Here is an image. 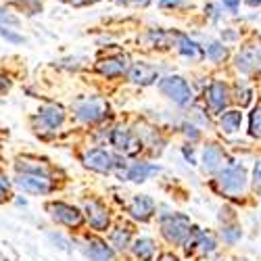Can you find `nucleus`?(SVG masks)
<instances>
[{"instance_id":"obj_1","label":"nucleus","mask_w":261,"mask_h":261,"mask_svg":"<svg viewBox=\"0 0 261 261\" xmlns=\"http://www.w3.org/2000/svg\"><path fill=\"white\" fill-rule=\"evenodd\" d=\"M190 228H192L190 217H186L182 213H171V215H165L161 220V234L171 245H184Z\"/></svg>"},{"instance_id":"obj_2","label":"nucleus","mask_w":261,"mask_h":261,"mask_svg":"<svg viewBox=\"0 0 261 261\" xmlns=\"http://www.w3.org/2000/svg\"><path fill=\"white\" fill-rule=\"evenodd\" d=\"M65 121V111H63V107L59 105H46V107H42L38 115L34 117V129H36V134H42V136H48L53 134L55 129Z\"/></svg>"},{"instance_id":"obj_3","label":"nucleus","mask_w":261,"mask_h":261,"mask_svg":"<svg viewBox=\"0 0 261 261\" xmlns=\"http://www.w3.org/2000/svg\"><path fill=\"white\" fill-rule=\"evenodd\" d=\"M161 92L173 100L176 105H188L192 100V90L190 86L186 84V80H182L180 75H169V77H163L161 84H159Z\"/></svg>"},{"instance_id":"obj_4","label":"nucleus","mask_w":261,"mask_h":261,"mask_svg":"<svg viewBox=\"0 0 261 261\" xmlns=\"http://www.w3.org/2000/svg\"><path fill=\"white\" fill-rule=\"evenodd\" d=\"M15 184L30 194H48L53 192L55 184L46 173H34V171H23L15 178Z\"/></svg>"},{"instance_id":"obj_5","label":"nucleus","mask_w":261,"mask_h":261,"mask_svg":"<svg viewBox=\"0 0 261 261\" xmlns=\"http://www.w3.org/2000/svg\"><path fill=\"white\" fill-rule=\"evenodd\" d=\"M46 211L50 213V217L55 222L67 226V228H80L84 222V215L80 213V209H75L73 205H67V203H61V201L48 203Z\"/></svg>"},{"instance_id":"obj_6","label":"nucleus","mask_w":261,"mask_h":261,"mask_svg":"<svg viewBox=\"0 0 261 261\" xmlns=\"http://www.w3.org/2000/svg\"><path fill=\"white\" fill-rule=\"evenodd\" d=\"M75 113H77V119H80V121L96 123V121H100L102 117H107V113H109V102H107L105 98H100V96H94V98H88V100H84L82 105H77Z\"/></svg>"},{"instance_id":"obj_7","label":"nucleus","mask_w":261,"mask_h":261,"mask_svg":"<svg viewBox=\"0 0 261 261\" xmlns=\"http://www.w3.org/2000/svg\"><path fill=\"white\" fill-rule=\"evenodd\" d=\"M184 245H186V253H188V255H194V253L209 255V253H213V249H215V238H213V234H209V232H205V230L190 228Z\"/></svg>"},{"instance_id":"obj_8","label":"nucleus","mask_w":261,"mask_h":261,"mask_svg":"<svg viewBox=\"0 0 261 261\" xmlns=\"http://www.w3.org/2000/svg\"><path fill=\"white\" fill-rule=\"evenodd\" d=\"M217 182H220L224 192L238 194V192H243L245 186H247V171H245L243 165H232V167H228V169H224L220 173Z\"/></svg>"},{"instance_id":"obj_9","label":"nucleus","mask_w":261,"mask_h":261,"mask_svg":"<svg viewBox=\"0 0 261 261\" xmlns=\"http://www.w3.org/2000/svg\"><path fill=\"white\" fill-rule=\"evenodd\" d=\"M111 144L125 155H138L142 148V140L138 136H134L132 129H127L123 125H117L111 132Z\"/></svg>"},{"instance_id":"obj_10","label":"nucleus","mask_w":261,"mask_h":261,"mask_svg":"<svg viewBox=\"0 0 261 261\" xmlns=\"http://www.w3.org/2000/svg\"><path fill=\"white\" fill-rule=\"evenodd\" d=\"M82 163L92 169V171H98V173H109L113 167H115V159L111 153H107L105 148H90L86 150L84 157H82Z\"/></svg>"},{"instance_id":"obj_11","label":"nucleus","mask_w":261,"mask_h":261,"mask_svg":"<svg viewBox=\"0 0 261 261\" xmlns=\"http://www.w3.org/2000/svg\"><path fill=\"white\" fill-rule=\"evenodd\" d=\"M205 98H207V105L213 113H220L224 111V107L230 102V92H228V86L224 82H213L207 92H205Z\"/></svg>"},{"instance_id":"obj_12","label":"nucleus","mask_w":261,"mask_h":261,"mask_svg":"<svg viewBox=\"0 0 261 261\" xmlns=\"http://www.w3.org/2000/svg\"><path fill=\"white\" fill-rule=\"evenodd\" d=\"M127 57L125 55H119V57H107V59H100L96 63V71L102 75V77H119L123 73H127Z\"/></svg>"},{"instance_id":"obj_13","label":"nucleus","mask_w":261,"mask_h":261,"mask_svg":"<svg viewBox=\"0 0 261 261\" xmlns=\"http://www.w3.org/2000/svg\"><path fill=\"white\" fill-rule=\"evenodd\" d=\"M84 251L90 257V261H115V251L111 247H107L105 241L96 236H88L84 241Z\"/></svg>"},{"instance_id":"obj_14","label":"nucleus","mask_w":261,"mask_h":261,"mask_svg":"<svg viewBox=\"0 0 261 261\" xmlns=\"http://www.w3.org/2000/svg\"><path fill=\"white\" fill-rule=\"evenodd\" d=\"M84 209H86V217H88V222H90V226L94 228V230H107L109 228V211L105 209V205L102 203H98V201H86V205H84Z\"/></svg>"},{"instance_id":"obj_15","label":"nucleus","mask_w":261,"mask_h":261,"mask_svg":"<svg viewBox=\"0 0 261 261\" xmlns=\"http://www.w3.org/2000/svg\"><path fill=\"white\" fill-rule=\"evenodd\" d=\"M129 213H132V217L138 222H148L155 213V201L146 197V194H138V197H134L132 203H129Z\"/></svg>"},{"instance_id":"obj_16","label":"nucleus","mask_w":261,"mask_h":261,"mask_svg":"<svg viewBox=\"0 0 261 261\" xmlns=\"http://www.w3.org/2000/svg\"><path fill=\"white\" fill-rule=\"evenodd\" d=\"M236 67L241 71H259L261 69V48L257 46H247L236 57Z\"/></svg>"},{"instance_id":"obj_17","label":"nucleus","mask_w":261,"mask_h":261,"mask_svg":"<svg viewBox=\"0 0 261 261\" xmlns=\"http://www.w3.org/2000/svg\"><path fill=\"white\" fill-rule=\"evenodd\" d=\"M127 77L132 84L148 86L159 77V73H157L155 67H150V65H146V63H134L132 67H127Z\"/></svg>"},{"instance_id":"obj_18","label":"nucleus","mask_w":261,"mask_h":261,"mask_svg":"<svg viewBox=\"0 0 261 261\" xmlns=\"http://www.w3.org/2000/svg\"><path fill=\"white\" fill-rule=\"evenodd\" d=\"M226 161V155H224V150L217 146V144H209L205 150H203V169L209 171V173H215V171H220L222 165Z\"/></svg>"},{"instance_id":"obj_19","label":"nucleus","mask_w":261,"mask_h":261,"mask_svg":"<svg viewBox=\"0 0 261 261\" xmlns=\"http://www.w3.org/2000/svg\"><path fill=\"white\" fill-rule=\"evenodd\" d=\"M176 40H178V48H180V53H182L186 59H190V61H201V59L205 57L203 48L197 44V42H192L188 36H184V34H176Z\"/></svg>"},{"instance_id":"obj_20","label":"nucleus","mask_w":261,"mask_h":261,"mask_svg":"<svg viewBox=\"0 0 261 261\" xmlns=\"http://www.w3.org/2000/svg\"><path fill=\"white\" fill-rule=\"evenodd\" d=\"M155 171H159V167L157 165H146V163H134L132 167L127 169V173H125V178L127 180H132V182H144L150 173H155Z\"/></svg>"},{"instance_id":"obj_21","label":"nucleus","mask_w":261,"mask_h":261,"mask_svg":"<svg viewBox=\"0 0 261 261\" xmlns=\"http://www.w3.org/2000/svg\"><path fill=\"white\" fill-rule=\"evenodd\" d=\"M241 123H243V113L241 111H226L220 119V125L226 134H236L241 129Z\"/></svg>"},{"instance_id":"obj_22","label":"nucleus","mask_w":261,"mask_h":261,"mask_svg":"<svg viewBox=\"0 0 261 261\" xmlns=\"http://www.w3.org/2000/svg\"><path fill=\"white\" fill-rule=\"evenodd\" d=\"M132 251L140 261H150L153 255H155V243L150 241V238H146V236L138 238V241L134 243V247H132Z\"/></svg>"},{"instance_id":"obj_23","label":"nucleus","mask_w":261,"mask_h":261,"mask_svg":"<svg viewBox=\"0 0 261 261\" xmlns=\"http://www.w3.org/2000/svg\"><path fill=\"white\" fill-rule=\"evenodd\" d=\"M129 238H132V228L129 226H119L111 232V245L117 251H123L129 247Z\"/></svg>"},{"instance_id":"obj_24","label":"nucleus","mask_w":261,"mask_h":261,"mask_svg":"<svg viewBox=\"0 0 261 261\" xmlns=\"http://www.w3.org/2000/svg\"><path fill=\"white\" fill-rule=\"evenodd\" d=\"M249 134L261 140V105H257L249 115Z\"/></svg>"},{"instance_id":"obj_25","label":"nucleus","mask_w":261,"mask_h":261,"mask_svg":"<svg viewBox=\"0 0 261 261\" xmlns=\"http://www.w3.org/2000/svg\"><path fill=\"white\" fill-rule=\"evenodd\" d=\"M207 57L213 63H222L228 57V48L224 44H220V42H213V44H209V48H207Z\"/></svg>"},{"instance_id":"obj_26","label":"nucleus","mask_w":261,"mask_h":261,"mask_svg":"<svg viewBox=\"0 0 261 261\" xmlns=\"http://www.w3.org/2000/svg\"><path fill=\"white\" fill-rule=\"evenodd\" d=\"M9 3H15V5H19V7H25V9L30 11V15H34V13H38V11L42 9L40 0H9Z\"/></svg>"},{"instance_id":"obj_27","label":"nucleus","mask_w":261,"mask_h":261,"mask_svg":"<svg viewBox=\"0 0 261 261\" xmlns=\"http://www.w3.org/2000/svg\"><path fill=\"white\" fill-rule=\"evenodd\" d=\"M224 238L228 243H236L238 238H241V230H238V228H226L224 230Z\"/></svg>"},{"instance_id":"obj_28","label":"nucleus","mask_w":261,"mask_h":261,"mask_svg":"<svg viewBox=\"0 0 261 261\" xmlns=\"http://www.w3.org/2000/svg\"><path fill=\"white\" fill-rule=\"evenodd\" d=\"M253 182H255V188L257 190H261V161H257L255 163V169H253Z\"/></svg>"},{"instance_id":"obj_29","label":"nucleus","mask_w":261,"mask_h":261,"mask_svg":"<svg viewBox=\"0 0 261 261\" xmlns=\"http://www.w3.org/2000/svg\"><path fill=\"white\" fill-rule=\"evenodd\" d=\"M9 88H11V80H9L7 75L0 73V96L7 94V92H9Z\"/></svg>"},{"instance_id":"obj_30","label":"nucleus","mask_w":261,"mask_h":261,"mask_svg":"<svg viewBox=\"0 0 261 261\" xmlns=\"http://www.w3.org/2000/svg\"><path fill=\"white\" fill-rule=\"evenodd\" d=\"M9 197H11V194H9V188H7L3 182H0V203H5Z\"/></svg>"},{"instance_id":"obj_31","label":"nucleus","mask_w":261,"mask_h":261,"mask_svg":"<svg viewBox=\"0 0 261 261\" xmlns=\"http://www.w3.org/2000/svg\"><path fill=\"white\" fill-rule=\"evenodd\" d=\"M222 3H224L232 13H236V11H238V3H241V0H222Z\"/></svg>"},{"instance_id":"obj_32","label":"nucleus","mask_w":261,"mask_h":261,"mask_svg":"<svg viewBox=\"0 0 261 261\" xmlns=\"http://www.w3.org/2000/svg\"><path fill=\"white\" fill-rule=\"evenodd\" d=\"M69 3H71L73 7H86V5H94V3H98V0H69Z\"/></svg>"},{"instance_id":"obj_33","label":"nucleus","mask_w":261,"mask_h":261,"mask_svg":"<svg viewBox=\"0 0 261 261\" xmlns=\"http://www.w3.org/2000/svg\"><path fill=\"white\" fill-rule=\"evenodd\" d=\"M182 3V0H159L161 7H178Z\"/></svg>"},{"instance_id":"obj_34","label":"nucleus","mask_w":261,"mask_h":261,"mask_svg":"<svg viewBox=\"0 0 261 261\" xmlns=\"http://www.w3.org/2000/svg\"><path fill=\"white\" fill-rule=\"evenodd\" d=\"M159 261H180V259L173 255V253H163V255L159 257Z\"/></svg>"},{"instance_id":"obj_35","label":"nucleus","mask_w":261,"mask_h":261,"mask_svg":"<svg viewBox=\"0 0 261 261\" xmlns=\"http://www.w3.org/2000/svg\"><path fill=\"white\" fill-rule=\"evenodd\" d=\"M249 7H261V0H245Z\"/></svg>"},{"instance_id":"obj_36","label":"nucleus","mask_w":261,"mask_h":261,"mask_svg":"<svg viewBox=\"0 0 261 261\" xmlns=\"http://www.w3.org/2000/svg\"><path fill=\"white\" fill-rule=\"evenodd\" d=\"M121 3H129V0H121Z\"/></svg>"}]
</instances>
